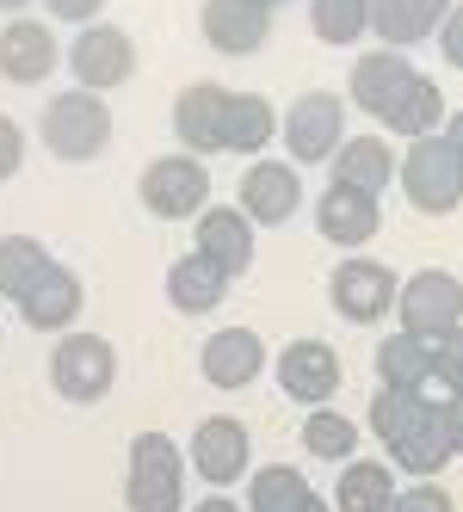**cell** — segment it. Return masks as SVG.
I'll list each match as a JSON object with an SVG mask.
<instances>
[{
  "label": "cell",
  "instance_id": "8d00e7d4",
  "mask_svg": "<svg viewBox=\"0 0 463 512\" xmlns=\"http://www.w3.org/2000/svg\"><path fill=\"white\" fill-rule=\"evenodd\" d=\"M44 13H50L56 25H99L105 0H44Z\"/></svg>",
  "mask_w": 463,
  "mask_h": 512
},
{
  "label": "cell",
  "instance_id": "8fae6325",
  "mask_svg": "<svg viewBox=\"0 0 463 512\" xmlns=\"http://www.w3.org/2000/svg\"><path fill=\"white\" fill-rule=\"evenodd\" d=\"M396 297H402V278L389 272L383 260H340L334 278H328V303L352 327H371L383 315H396Z\"/></svg>",
  "mask_w": 463,
  "mask_h": 512
},
{
  "label": "cell",
  "instance_id": "f1b7e54d",
  "mask_svg": "<svg viewBox=\"0 0 463 512\" xmlns=\"http://www.w3.org/2000/svg\"><path fill=\"white\" fill-rule=\"evenodd\" d=\"M309 494H315L309 475L291 463H266V469L247 475V512H297Z\"/></svg>",
  "mask_w": 463,
  "mask_h": 512
},
{
  "label": "cell",
  "instance_id": "ab89813d",
  "mask_svg": "<svg viewBox=\"0 0 463 512\" xmlns=\"http://www.w3.org/2000/svg\"><path fill=\"white\" fill-rule=\"evenodd\" d=\"M439 136H445V142H451V149H457V161H463V112H451V118H445V130H439Z\"/></svg>",
  "mask_w": 463,
  "mask_h": 512
},
{
  "label": "cell",
  "instance_id": "1f68e13d",
  "mask_svg": "<svg viewBox=\"0 0 463 512\" xmlns=\"http://www.w3.org/2000/svg\"><path fill=\"white\" fill-rule=\"evenodd\" d=\"M303 451L315 457V463H352L359 457V420H346V414H334V408H315L309 420H303Z\"/></svg>",
  "mask_w": 463,
  "mask_h": 512
},
{
  "label": "cell",
  "instance_id": "d590c367",
  "mask_svg": "<svg viewBox=\"0 0 463 512\" xmlns=\"http://www.w3.org/2000/svg\"><path fill=\"white\" fill-rule=\"evenodd\" d=\"M19 167H25V130H19V118L0 112V179H13Z\"/></svg>",
  "mask_w": 463,
  "mask_h": 512
},
{
  "label": "cell",
  "instance_id": "52a82bcc",
  "mask_svg": "<svg viewBox=\"0 0 463 512\" xmlns=\"http://www.w3.org/2000/svg\"><path fill=\"white\" fill-rule=\"evenodd\" d=\"M68 75H75V87H87V93H112V87H124L130 75H136V38L124 25H81L75 31V44H68Z\"/></svg>",
  "mask_w": 463,
  "mask_h": 512
},
{
  "label": "cell",
  "instance_id": "ee69618b",
  "mask_svg": "<svg viewBox=\"0 0 463 512\" xmlns=\"http://www.w3.org/2000/svg\"><path fill=\"white\" fill-rule=\"evenodd\" d=\"M260 7H272V13H278V7H284V0H260Z\"/></svg>",
  "mask_w": 463,
  "mask_h": 512
},
{
  "label": "cell",
  "instance_id": "8992f818",
  "mask_svg": "<svg viewBox=\"0 0 463 512\" xmlns=\"http://www.w3.org/2000/svg\"><path fill=\"white\" fill-rule=\"evenodd\" d=\"M396 315H402V334H414V340L433 346V340H445V334H457V327H463V284L451 272H439V266H426V272L402 278Z\"/></svg>",
  "mask_w": 463,
  "mask_h": 512
},
{
  "label": "cell",
  "instance_id": "9c48e42d",
  "mask_svg": "<svg viewBox=\"0 0 463 512\" xmlns=\"http://www.w3.org/2000/svg\"><path fill=\"white\" fill-rule=\"evenodd\" d=\"M229 105H235V87L223 81H192L173 99V136H180L186 155H229Z\"/></svg>",
  "mask_w": 463,
  "mask_h": 512
},
{
  "label": "cell",
  "instance_id": "7c38bea8",
  "mask_svg": "<svg viewBox=\"0 0 463 512\" xmlns=\"http://www.w3.org/2000/svg\"><path fill=\"white\" fill-rule=\"evenodd\" d=\"M291 161H334V149L346 142V99L340 93H303L278 124Z\"/></svg>",
  "mask_w": 463,
  "mask_h": 512
},
{
  "label": "cell",
  "instance_id": "f35d334b",
  "mask_svg": "<svg viewBox=\"0 0 463 512\" xmlns=\"http://www.w3.org/2000/svg\"><path fill=\"white\" fill-rule=\"evenodd\" d=\"M445 426H451V451L463 457V395H445Z\"/></svg>",
  "mask_w": 463,
  "mask_h": 512
},
{
  "label": "cell",
  "instance_id": "ba28073f",
  "mask_svg": "<svg viewBox=\"0 0 463 512\" xmlns=\"http://www.w3.org/2000/svg\"><path fill=\"white\" fill-rule=\"evenodd\" d=\"M186 463L210 482V494H223V488H235V482H247V475H254V438H247V426H241L235 414H210V420H198V432H192Z\"/></svg>",
  "mask_w": 463,
  "mask_h": 512
},
{
  "label": "cell",
  "instance_id": "e575fe53",
  "mask_svg": "<svg viewBox=\"0 0 463 512\" xmlns=\"http://www.w3.org/2000/svg\"><path fill=\"white\" fill-rule=\"evenodd\" d=\"M389 512H457V506H451V494L439 482H414V488L396 494V506H389Z\"/></svg>",
  "mask_w": 463,
  "mask_h": 512
},
{
  "label": "cell",
  "instance_id": "3957f363",
  "mask_svg": "<svg viewBox=\"0 0 463 512\" xmlns=\"http://www.w3.org/2000/svg\"><path fill=\"white\" fill-rule=\"evenodd\" d=\"M136 198H142L149 216H161V223H198L210 210V167L198 155H186V149L155 155L136 179Z\"/></svg>",
  "mask_w": 463,
  "mask_h": 512
},
{
  "label": "cell",
  "instance_id": "7bdbcfd3",
  "mask_svg": "<svg viewBox=\"0 0 463 512\" xmlns=\"http://www.w3.org/2000/svg\"><path fill=\"white\" fill-rule=\"evenodd\" d=\"M25 7H31V0H0V13H7V19H25Z\"/></svg>",
  "mask_w": 463,
  "mask_h": 512
},
{
  "label": "cell",
  "instance_id": "74e56055",
  "mask_svg": "<svg viewBox=\"0 0 463 512\" xmlns=\"http://www.w3.org/2000/svg\"><path fill=\"white\" fill-rule=\"evenodd\" d=\"M439 56H445L451 68H463V0L445 13V25H439Z\"/></svg>",
  "mask_w": 463,
  "mask_h": 512
},
{
  "label": "cell",
  "instance_id": "5b68a950",
  "mask_svg": "<svg viewBox=\"0 0 463 512\" xmlns=\"http://www.w3.org/2000/svg\"><path fill=\"white\" fill-rule=\"evenodd\" d=\"M396 186L408 192L414 210L451 216L463 204V161H457V149L445 136H420V142H408V155L396 167Z\"/></svg>",
  "mask_w": 463,
  "mask_h": 512
},
{
  "label": "cell",
  "instance_id": "ac0fdd59",
  "mask_svg": "<svg viewBox=\"0 0 463 512\" xmlns=\"http://www.w3.org/2000/svg\"><path fill=\"white\" fill-rule=\"evenodd\" d=\"M81 309H87V284L68 272L62 260H56V266L19 297V321H25V327H38V334H56V340H62V334H75V315H81Z\"/></svg>",
  "mask_w": 463,
  "mask_h": 512
},
{
  "label": "cell",
  "instance_id": "83f0119b",
  "mask_svg": "<svg viewBox=\"0 0 463 512\" xmlns=\"http://www.w3.org/2000/svg\"><path fill=\"white\" fill-rule=\"evenodd\" d=\"M50 266H56V260H50V247H44L38 235H0V297L19 303Z\"/></svg>",
  "mask_w": 463,
  "mask_h": 512
},
{
  "label": "cell",
  "instance_id": "30bf717a",
  "mask_svg": "<svg viewBox=\"0 0 463 512\" xmlns=\"http://www.w3.org/2000/svg\"><path fill=\"white\" fill-rule=\"evenodd\" d=\"M235 210L247 216L254 229H284L291 216L303 210V173L291 161H254L241 173V186H235Z\"/></svg>",
  "mask_w": 463,
  "mask_h": 512
},
{
  "label": "cell",
  "instance_id": "b9f144b4",
  "mask_svg": "<svg viewBox=\"0 0 463 512\" xmlns=\"http://www.w3.org/2000/svg\"><path fill=\"white\" fill-rule=\"evenodd\" d=\"M297 512H334V500H322V494H309V500H303Z\"/></svg>",
  "mask_w": 463,
  "mask_h": 512
},
{
  "label": "cell",
  "instance_id": "7402d4cb",
  "mask_svg": "<svg viewBox=\"0 0 463 512\" xmlns=\"http://www.w3.org/2000/svg\"><path fill=\"white\" fill-rule=\"evenodd\" d=\"M451 7L457 0H371V31L383 38V50H408V44L439 38Z\"/></svg>",
  "mask_w": 463,
  "mask_h": 512
},
{
  "label": "cell",
  "instance_id": "cb8c5ba5",
  "mask_svg": "<svg viewBox=\"0 0 463 512\" xmlns=\"http://www.w3.org/2000/svg\"><path fill=\"white\" fill-rule=\"evenodd\" d=\"M445 118H451V105H445V93H439V81L433 75H414L402 93H396V105L377 118L389 136H408V142H420V136H439L445 130Z\"/></svg>",
  "mask_w": 463,
  "mask_h": 512
},
{
  "label": "cell",
  "instance_id": "5bb4252c",
  "mask_svg": "<svg viewBox=\"0 0 463 512\" xmlns=\"http://www.w3.org/2000/svg\"><path fill=\"white\" fill-rule=\"evenodd\" d=\"M198 31L217 56H260L272 44V7H260V0H204Z\"/></svg>",
  "mask_w": 463,
  "mask_h": 512
},
{
  "label": "cell",
  "instance_id": "60d3db41",
  "mask_svg": "<svg viewBox=\"0 0 463 512\" xmlns=\"http://www.w3.org/2000/svg\"><path fill=\"white\" fill-rule=\"evenodd\" d=\"M192 512H241V506H235V500H229V494H210V500H198V506H192Z\"/></svg>",
  "mask_w": 463,
  "mask_h": 512
},
{
  "label": "cell",
  "instance_id": "277c9868",
  "mask_svg": "<svg viewBox=\"0 0 463 512\" xmlns=\"http://www.w3.org/2000/svg\"><path fill=\"white\" fill-rule=\"evenodd\" d=\"M118 383V346L105 334H62L50 346V389L75 408H93Z\"/></svg>",
  "mask_w": 463,
  "mask_h": 512
},
{
  "label": "cell",
  "instance_id": "d6a6232c",
  "mask_svg": "<svg viewBox=\"0 0 463 512\" xmlns=\"http://www.w3.org/2000/svg\"><path fill=\"white\" fill-rule=\"evenodd\" d=\"M420 401H426V389H377V395H371V432L389 445V438H396V432L414 420Z\"/></svg>",
  "mask_w": 463,
  "mask_h": 512
},
{
  "label": "cell",
  "instance_id": "9a60e30c",
  "mask_svg": "<svg viewBox=\"0 0 463 512\" xmlns=\"http://www.w3.org/2000/svg\"><path fill=\"white\" fill-rule=\"evenodd\" d=\"M389 457H396L414 482H439V469L445 463H457V451H451V426H445V401H420L414 408V420L383 445Z\"/></svg>",
  "mask_w": 463,
  "mask_h": 512
},
{
  "label": "cell",
  "instance_id": "2e32d148",
  "mask_svg": "<svg viewBox=\"0 0 463 512\" xmlns=\"http://www.w3.org/2000/svg\"><path fill=\"white\" fill-rule=\"evenodd\" d=\"M56 62H62V44H56L50 19H7L0 25V81L38 87L56 75Z\"/></svg>",
  "mask_w": 463,
  "mask_h": 512
},
{
  "label": "cell",
  "instance_id": "4dcf8cb0",
  "mask_svg": "<svg viewBox=\"0 0 463 512\" xmlns=\"http://www.w3.org/2000/svg\"><path fill=\"white\" fill-rule=\"evenodd\" d=\"M272 136H278V118H272V105L266 93H235L229 105V155H266L272 149Z\"/></svg>",
  "mask_w": 463,
  "mask_h": 512
},
{
  "label": "cell",
  "instance_id": "d6986e66",
  "mask_svg": "<svg viewBox=\"0 0 463 512\" xmlns=\"http://www.w3.org/2000/svg\"><path fill=\"white\" fill-rule=\"evenodd\" d=\"M192 253H204L210 266H217L229 284L254 266V223L235 210V204H217V210H204L198 223H192Z\"/></svg>",
  "mask_w": 463,
  "mask_h": 512
},
{
  "label": "cell",
  "instance_id": "4fadbf2b",
  "mask_svg": "<svg viewBox=\"0 0 463 512\" xmlns=\"http://www.w3.org/2000/svg\"><path fill=\"white\" fill-rule=\"evenodd\" d=\"M272 371H278V389L303 401V408H328V401L340 395V358L328 340H291L278 358H272Z\"/></svg>",
  "mask_w": 463,
  "mask_h": 512
},
{
  "label": "cell",
  "instance_id": "d4e9b609",
  "mask_svg": "<svg viewBox=\"0 0 463 512\" xmlns=\"http://www.w3.org/2000/svg\"><path fill=\"white\" fill-rule=\"evenodd\" d=\"M223 297H229V278L204 253H180L167 266V303L180 315H210V309H223Z\"/></svg>",
  "mask_w": 463,
  "mask_h": 512
},
{
  "label": "cell",
  "instance_id": "484cf974",
  "mask_svg": "<svg viewBox=\"0 0 463 512\" xmlns=\"http://www.w3.org/2000/svg\"><path fill=\"white\" fill-rule=\"evenodd\" d=\"M396 475H389V463L377 457H352L340 469V482H334V512H389L396 506Z\"/></svg>",
  "mask_w": 463,
  "mask_h": 512
},
{
  "label": "cell",
  "instance_id": "ffe728a7",
  "mask_svg": "<svg viewBox=\"0 0 463 512\" xmlns=\"http://www.w3.org/2000/svg\"><path fill=\"white\" fill-rule=\"evenodd\" d=\"M315 229H322V241H334V247H365L383 229V210H377L371 192L328 186L322 198H315Z\"/></svg>",
  "mask_w": 463,
  "mask_h": 512
},
{
  "label": "cell",
  "instance_id": "603a6c76",
  "mask_svg": "<svg viewBox=\"0 0 463 512\" xmlns=\"http://www.w3.org/2000/svg\"><path fill=\"white\" fill-rule=\"evenodd\" d=\"M334 186H352V192H383V186H396V149H389L383 136H346L340 149H334Z\"/></svg>",
  "mask_w": 463,
  "mask_h": 512
},
{
  "label": "cell",
  "instance_id": "6da1fadb",
  "mask_svg": "<svg viewBox=\"0 0 463 512\" xmlns=\"http://www.w3.org/2000/svg\"><path fill=\"white\" fill-rule=\"evenodd\" d=\"M124 506L130 512H180L186 506V451L173 445L167 432H136L130 438Z\"/></svg>",
  "mask_w": 463,
  "mask_h": 512
},
{
  "label": "cell",
  "instance_id": "44dd1931",
  "mask_svg": "<svg viewBox=\"0 0 463 512\" xmlns=\"http://www.w3.org/2000/svg\"><path fill=\"white\" fill-rule=\"evenodd\" d=\"M408 81H414V62L402 50H365L359 62H352V75H346V99L359 105V112L383 118Z\"/></svg>",
  "mask_w": 463,
  "mask_h": 512
},
{
  "label": "cell",
  "instance_id": "836d02e7",
  "mask_svg": "<svg viewBox=\"0 0 463 512\" xmlns=\"http://www.w3.org/2000/svg\"><path fill=\"white\" fill-rule=\"evenodd\" d=\"M433 383H445V395H463V327L433 340Z\"/></svg>",
  "mask_w": 463,
  "mask_h": 512
},
{
  "label": "cell",
  "instance_id": "f546056e",
  "mask_svg": "<svg viewBox=\"0 0 463 512\" xmlns=\"http://www.w3.org/2000/svg\"><path fill=\"white\" fill-rule=\"evenodd\" d=\"M309 31L328 50H352L371 31V0H309Z\"/></svg>",
  "mask_w": 463,
  "mask_h": 512
},
{
  "label": "cell",
  "instance_id": "4316f807",
  "mask_svg": "<svg viewBox=\"0 0 463 512\" xmlns=\"http://www.w3.org/2000/svg\"><path fill=\"white\" fill-rule=\"evenodd\" d=\"M377 383L383 389H426L433 383V346L396 327V334L377 346Z\"/></svg>",
  "mask_w": 463,
  "mask_h": 512
},
{
  "label": "cell",
  "instance_id": "e0dca14e",
  "mask_svg": "<svg viewBox=\"0 0 463 512\" xmlns=\"http://www.w3.org/2000/svg\"><path fill=\"white\" fill-rule=\"evenodd\" d=\"M198 371H204L210 389L235 395V389H247L266 371V346H260L254 327H217V334L204 340V352H198Z\"/></svg>",
  "mask_w": 463,
  "mask_h": 512
},
{
  "label": "cell",
  "instance_id": "7a4b0ae2",
  "mask_svg": "<svg viewBox=\"0 0 463 512\" xmlns=\"http://www.w3.org/2000/svg\"><path fill=\"white\" fill-rule=\"evenodd\" d=\"M38 136H44V149L68 167H81V161H99L105 149H112V112H105V99L75 87V93H56L44 105V118H38Z\"/></svg>",
  "mask_w": 463,
  "mask_h": 512
}]
</instances>
